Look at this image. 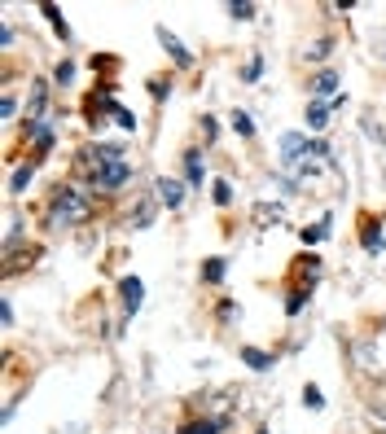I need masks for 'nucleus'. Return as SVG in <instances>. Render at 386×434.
Returning a JSON list of instances; mask_svg holds the SVG:
<instances>
[{
    "instance_id": "1",
    "label": "nucleus",
    "mask_w": 386,
    "mask_h": 434,
    "mask_svg": "<svg viewBox=\"0 0 386 434\" xmlns=\"http://www.w3.org/2000/svg\"><path fill=\"white\" fill-rule=\"evenodd\" d=\"M96 215V202L92 193H83L75 185H57L53 198H48V224L53 228H75V224H88Z\"/></svg>"
},
{
    "instance_id": "2",
    "label": "nucleus",
    "mask_w": 386,
    "mask_h": 434,
    "mask_svg": "<svg viewBox=\"0 0 386 434\" xmlns=\"http://www.w3.org/2000/svg\"><path fill=\"white\" fill-rule=\"evenodd\" d=\"M128 180H132V163H128V158H114V163H105L101 172H96L92 189H96V193H114V189H123Z\"/></svg>"
},
{
    "instance_id": "3",
    "label": "nucleus",
    "mask_w": 386,
    "mask_h": 434,
    "mask_svg": "<svg viewBox=\"0 0 386 434\" xmlns=\"http://www.w3.org/2000/svg\"><path fill=\"white\" fill-rule=\"evenodd\" d=\"M154 193H159V202H163V207H185V198H189V189L185 185H180V180L176 176H159V180H154Z\"/></svg>"
},
{
    "instance_id": "4",
    "label": "nucleus",
    "mask_w": 386,
    "mask_h": 434,
    "mask_svg": "<svg viewBox=\"0 0 386 434\" xmlns=\"http://www.w3.org/2000/svg\"><path fill=\"white\" fill-rule=\"evenodd\" d=\"M250 224H255V228L285 224V207H281V202H255V207H250Z\"/></svg>"
},
{
    "instance_id": "5",
    "label": "nucleus",
    "mask_w": 386,
    "mask_h": 434,
    "mask_svg": "<svg viewBox=\"0 0 386 434\" xmlns=\"http://www.w3.org/2000/svg\"><path fill=\"white\" fill-rule=\"evenodd\" d=\"M154 35H159V44L167 48V57H172V62H176L180 70H189V66H193V53H189V48L180 44V40H176V35L167 31V27H154Z\"/></svg>"
},
{
    "instance_id": "6",
    "label": "nucleus",
    "mask_w": 386,
    "mask_h": 434,
    "mask_svg": "<svg viewBox=\"0 0 386 434\" xmlns=\"http://www.w3.org/2000/svg\"><path fill=\"white\" fill-rule=\"evenodd\" d=\"M294 276H298V289H312L321 281V255H298L294 259Z\"/></svg>"
},
{
    "instance_id": "7",
    "label": "nucleus",
    "mask_w": 386,
    "mask_h": 434,
    "mask_svg": "<svg viewBox=\"0 0 386 434\" xmlns=\"http://www.w3.org/2000/svg\"><path fill=\"white\" fill-rule=\"evenodd\" d=\"M360 241H365L369 255H382L386 237H382V228H378V220H373V215H360Z\"/></svg>"
},
{
    "instance_id": "8",
    "label": "nucleus",
    "mask_w": 386,
    "mask_h": 434,
    "mask_svg": "<svg viewBox=\"0 0 386 434\" xmlns=\"http://www.w3.org/2000/svg\"><path fill=\"white\" fill-rule=\"evenodd\" d=\"M119 294H123V307H128V311H141V303H145V285L136 281V276H123V281H119Z\"/></svg>"
},
{
    "instance_id": "9",
    "label": "nucleus",
    "mask_w": 386,
    "mask_h": 434,
    "mask_svg": "<svg viewBox=\"0 0 386 434\" xmlns=\"http://www.w3.org/2000/svg\"><path fill=\"white\" fill-rule=\"evenodd\" d=\"M35 167H40V158H27V163H22L14 176H9V193H14V198H18V193H22V189H27L31 180H35Z\"/></svg>"
},
{
    "instance_id": "10",
    "label": "nucleus",
    "mask_w": 386,
    "mask_h": 434,
    "mask_svg": "<svg viewBox=\"0 0 386 434\" xmlns=\"http://www.w3.org/2000/svg\"><path fill=\"white\" fill-rule=\"evenodd\" d=\"M154 215H159V198H141L136 211H132V228H150Z\"/></svg>"
},
{
    "instance_id": "11",
    "label": "nucleus",
    "mask_w": 386,
    "mask_h": 434,
    "mask_svg": "<svg viewBox=\"0 0 386 434\" xmlns=\"http://www.w3.org/2000/svg\"><path fill=\"white\" fill-rule=\"evenodd\" d=\"M334 88H338V70H321V75H312V101L334 96Z\"/></svg>"
},
{
    "instance_id": "12",
    "label": "nucleus",
    "mask_w": 386,
    "mask_h": 434,
    "mask_svg": "<svg viewBox=\"0 0 386 434\" xmlns=\"http://www.w3.org/2000/svg\"><path fill=\"white\" fill-rule=\"evenodd\" d=\"M185 172H189V185L193 189L207 185V172H202V154L198 149H185Z\"/></svg>"
},
{
    "instance_id": "13",
    "label": "nucleus",
    "mask_w": 386,
    "mask_h": 434,
    "mask_svg": "<svg viewBox=\"0 0 386 434\" xmlns=\"http://www.w3.org/2000/svg\"><path fill=\"white\" fill-rule=\"evenodd\" d=\"M228 123H233V132H237V136H246V141L255 136V118H250L246 110H241V105H237L233 114H228Z\"/></svg>"
},
{
    "instance_id": "14",
    "label": "nucleus",
    "mask_w": 386,
    "mask_h": 434,
    "mask_svg": "<svg viewBox=\"0 0 386 434\" xmlns=\"http://www.w3.org/2000/svg\"><path fill=\"white\" fill-rule=\"evenodd\" d=\"M307 127H312V132H325V127H329V110H325L321 101H307Z\"/></svg>"
},
{
    "instance_id": "15",
    "label": "nucleus",
    "mask_w": 386,
    "mask_h": 434,
    "mask_svg": "<svg viewBox=\"0 0 386 434\" xmlns=\"http://www.w3.org/2000/svg\"><path fill=\"white\" fill-rule=\"evenodd\" d=\"M241 360H246L250 369H259V373H263V369H272V355H268V351H259V347H241Z\"/></svg>"
},
{
    "instance_id": "16",
    "label": "nucleus",
    "mask_w": 386,
    "mask_h": 434,
    "mask_svg": "<svg viewBox=\"0 0 386 434\" xmlns=\"http://www.w3.org/2000/svg\"><path fill=\"white\" fill-rule=\"evenodd\" d=\"M202 281H207V285H220L224 281V259L220 255H211L207 263H202Z\"/></svg>"
},
{
    "instance_id": "17",
    "label": "nucleus",
    "mask_w": 386,
    "mask_h": 434,
    "mask_svg": "<svg viewBox=\"0 0 386 434\" xmlns=\"http://www.w3.org/2000/svg\"><path fill=\"white\" fill-rule=\"evenodd\" d=\"M307 298H312V289H290V294H285V311H290V316H298V311H303L307 307Z\"/></svg>"
},
{
    "instance_id": "18",
    "label": "nucleus",
    "mask_w": 386,
    "mask_h": 434,
    "mask_svg": "<svg viewBox=\"0 0 386 434\" xmlns=\"http://www.w3.org/2000/svg\"><path fill=\"white\" fill-rule=\"evenodd\" d=\"M40 14H44L48 22H53V31H57V35H62V40H70V27H66V22H62V9H57V5H40Z\"/></svg>"
},
{
    "instance_id": "19",
    "label": "nucleus",
    "mask_w": 386,
    "mask_h": 434,
    "mask_svg": "<svg viewBox=\"0 0 386 434\" xmlns=\"http://www.w3.org/2000/svg\"><path fill=\"white\" fill-rule=\"evenodd\" d=\"M220 426L224 421H185L176 434H220Z\"/></svg>"
},
{
    "instance_id": "20",
    "label": "nucleus",
    "mask_w": 386,
    "mask_h": 434,
    "mask_svg": "<svg viewBox=\"0 0 386 434\" xmlns=\"http://www.w3.org/2000/svg\"><path fill=\"white\" fill-rule=\"evenodd\" d=\"M329 48H334L329 35H316V40L307 44V57H312V62H325V57H329Z\"/></svg>"
},
{
    "instance_id": "21",
    "label": "nucleus",
    "mask_w": 386,
    "mask_h": 434,
    "mask_svg": "<svg viewBox=\"0 0 386 434\" xmlns=\"http://www.w3.org/2000/svg\"><path fill=\"white\" fill-rule=\"evenodd\" d=\"M352 355L360 360V369H365V373H378V355H373L365 342H356V347H352Z\"/></svg>"
},
{
    "instance_id": "22",
    "label": "nucleus",
    "mask_w": 386,
    "mask_h": 434,
    "mask_svg": "<svg viewBox=\"0 0 386 434\" xmlns=\"http://www.w3.org/2000/svg\"><path fill=\"white\" fill-rule=\"evenodd\" d=\"M255 14H259V9L250 5V0H233V5H228V18H237V22H250Z\"/></svg>"
},
{
    "instance_id": "23",
    "label": "nucleus",
    "mask_w": 386,
    "mask_h": 434,
    "mask_svg": "<svg viewBox=\"0 0 386 434\" xmlns=\"http://www.w3.org/2000/svg\"><path fill=\"white\" fill-rule=\"evenodd\" d=\"M211 198H215V207H228V202H233V185H228V180H215Z\"/></svg>"
},
{
    "instance_id": "24",
    "label": "nucleus",
    "mask_w": 386,
    "mask_h": 434,
    "mask_svg": "<svg viewBox=\"0 0 386 434\" xmlns=\"http://www.w3.org/2000/svg\"><path fill=\"white\" fill-rule=\"evenodd\" d=\"M303 404L312 408V413H321V408H325V395H321V386H303Z\"/></svg>"
},
{
    "instance_id": "25",
    "label": "nucleus",
    "mask_w": 386,
    "mask_h": 434,
    "mask_svg": "<svg viewBox=\"0 0 386 434\" xmlns=\"http://www.w3.org/2000/svg\"><path fill=\"white\" fill-rule=\"evenodd\" d=\"M53 79H57V83H62V88H70V79H75V62H70V57H66V62H57V70H53Z\"/></svg>"
},
{
    "instance_id": "26",
    "label": "nucleus",
    "mask_w": 386,
    "mask_h": 434,
    "mask_svg": "<svg viewBox=\"0 0 386 434\" xmlns=\"http://www.w3.org/2000/svg\"><path fill=\"white\" fill-rule=\"evenodd\" d=\"M325 233H329V228H325V220H321V224H307V228H303L298 237H303L307 246H316V241H325Z\"/></svg>"
},
{
    "instance_id": "27",
    "label": "nucleus",
    "mask_w": 386,
    "mask_h": 434,
    "mask_svg": "<svg viewBox=\"0 0 386 434\" xmlns=\"http://www.w3.org/2000/svg\"><path fill=\"white\" fill-rule=\"evenodd\" d=\"M198 127H202V136H207V145H211L215 136H220V123H215L211 114H202V118H198Z\"/></svg>"
},
{
    "instance_id": "28",
    "label": "nucleus",
    "mask_w": 386,
    "mask_h": 434,
    "mask_svg": "<svg viewBox=\"0 0 386 434\" xmlns=\"http://www.w3.org/2000/svg\"><path fill=\"white\" fill-rule=\"evenodd\" d=\"M114 123L123 127V132H136V114H132V110H123V105H119V110H114Z\"/></svg>"
},
{
    "instance_id": "29",
    "label": "nucleus",
    "mask_w": 386,
    "mask_h": 434,
    "mask_svg": "<svg viewBox=\"0 0 386 434\" xmlns=\"http://www.w3.org/2000/svg\"><path fill=\"white\" fill-rule=\"evenodd\" d=\"M259 70H263V57H250V62H246V70H241V79H259Z\"/></svg>"
},
{
    "instance_id": "30",
    "label": "nucleus",
    "mask_w": 386,
    "mask_h": 434,
    "mask_svg": "<svg viewBox=\"0 0 386 434\" xmlns=\"http://www.w3.org/2000/svg\"><path fill=\"white\" fill-rule=\"evenodd\" d=\"M14 110H18V101H14V96L5 92V101H0V118H5V123H9V118H14Z\"/></svg>"
},
{
    "instance_id": "31",
    "label": "nucleus",
    "mask_w": 386,
    "mask_h": 434,
    "mask_svg": "<svg viewBox=\"0 0 386 434\" xmlns=\"http://www.w3.org/2000/svg\"><path fill=\"white\" fill-rule=\"evenodd\" d=\"M150 92H154V96L163 101V96H167V79H150Z\"/></svg>"
},
{
    "instance_id": "32",
    "label": "nucleus",
    "mask_w": 386,
    "mask_h": 434,
    "mask_svg": "<svg viewBox=\"0 0 386 434\" xmlns=\"http://www.w3.org/2000/svg\"><path fill=\"white\" fill-rule=\"evenodd\" d=\"M259 434H268V430H259Z\"/></svg>"
}]
</instances>
